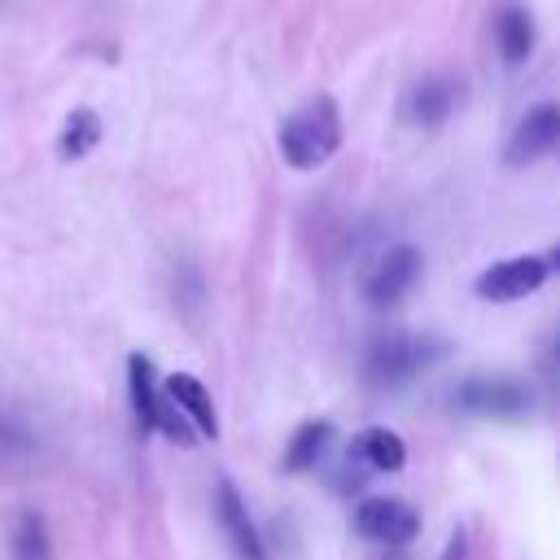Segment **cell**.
Instances as JSON below:
<instances>
[{"label": "cell", "mask_w": 560, "mask_h": 560, "mask_svg": "<svg viewBox=\"0 0 560 560\" xmlns=\"http://www.w3.org/2000/svg\"><path fill=\"white\" fill-rule=\"evenodd\" d=\"M341 144V109L328 92L311 96L302 109H293L280 122V153L289 158L293 171H315L324 166Z\"/></svg>", "instance_id": "1"}, {"label": "cell", "mask_w": 560, "mask_h": 560, "mask_svg": "<svg viewBox=\"0 0 560 560\" xmlns=\"http://www.w3.org/2000/svg\"><path fill=\"white\" fill-rule=\"evenodd\" d=\"M442 354H446V341H438L429 332H420V337L416 332H381L363 354V372L376 385H398V381L424 372L429 363H438Z\"/></svg>", "instance_id": "2"}, {"label": "cell", "mask_w": 560, "mask_h": 560, "mask_svg": "<svg viewBox=\"0 0 560 560\" xmlns=\"http://www.w3.org/2000/svg\"><path fill=\"white\" fill-rule=\"evenodd\" d=\"M547 258L538 254H516V258H499L477 276V298L486 302H521L529 293H538L547 284Z\"/></svg>", "instance_id": "3"}, {"label": "cell", "mask_w": 560, "mask_h": 560, "mask_svg": "<svg viewBox=\"0 0 560 560\" xmlns=\"http://www.w3.org/2000/svg\"><path fill=\"white\" fill-rule=\"evenodd\" d=\"M420 249L416 245H394L372 271H368V280H363V298H368V306H394V302H402L407 298V289L420 280Z\"/></svg>", "instance_id": "4"}, {"label": "cell", "mask_w": 560, "mask_h": 560, "mask_svg": "<svg viewBox=\"0 0 560 560\" xmlns=\"http://www.w3.org/2000/svg\"><path fill=\"white\" fill-rule=\"evenodd\" d=\"M455 407L472 416H521L529 411V389L512 376H468L455 389Z\"/></svg>", "instance_id": "5"}, {"label": "cell", "mask_w": 560, "mask_h": 560, "mask_svg": "<svg viewBox=\"0 0 560 560\" xmlns=\"http://www.w3.org/2000/svg\"><path fill=\"white\" fill-rule=\"evenodd\" d=\"M354 529L372 542H385V547H402L420 534V516L411 503L402 499H363L354 508Z\"/></svg>", "instance_id": "6"}, {"label": "cell", "mask_w": 560, "mask_h": 560, "mask_svg": "<svg viewBox=\"0 0 560 560\" xmlns=\"http://www.w3.org/2000/svg\"><path fill=\"white\" fill-rule=\"evenodd\" d=\"M551 144H560V105H556V101H542V105H534V109L521 118V127L512 131V140H508V166H529V162H538Z\"/></svg>", "instance_id": "7"}, {"label": "cell", "mask_w": 560, "mask_h": 560, "mask_svg": "<svg viewBox=\"0 0 560 560\" xmlns=\"http://www.w3.org/2000/svg\"><path fill=\"white\" fill-rule=\"evenodd\" d=\"M214 516H219V525H223V534H228V542H232V551L241 560H262L267 556L262 538H258V529H254V521L245 512V499L228 477L214 481Z\"/></svg>", "instance_id": "8"}, {"label": "cell", "mask_w": 560, "mask_h": 560, "mask_svg": "<svg viewBox=\"0 0 560 560\" xmlns=\"http://www.w3.org/2000/svg\"><path fill=\"white\" fill-rule=\"evenodd\" d=\"M166 398L192 420V429L201 433V438H219V411H214V402H210V389L197 381V376H188V372H171L166 376Z\"/></svg>", "instance_id": "9"}, {"label": "cell", "mask_w": 560, "mask_h": 560, "mask_svg": "<svg viewBox=\"0 0 560 560\" xmlns=\"http://www.w3.org/2000/svg\"><path fill=\"white\" fill-rule=\"evenodd\" d=\"M455 105H459V79H451V74H429V79L416 83L407 109H411V122H420V127H438V122L451 118Z\"/></svg>", "instance_id": "10"}, {"label": "cell", "mask_w": 560, "mask_h": 560, "mask_svg": "<svg viewBox=\"0 0 560 560\" xmlns=\"http://www.w3.org/2000/svg\"><path fill=\"white\" fill-rule=\"evenodd\" d=\"M494 39H499V52H503V61L521 66V61L534 52V22H529V9H521V4H508V9L494 18Z\"/></svg>", "instance_id": "11"}, {"label": "cell", "mask_w": 560, "mask_h": 560, "mask_svg": "<svg viewBox=\"0 0 560 560\" xmlns=\"http://www.w3.org/2000/svg\"><path fill=\"white\" fill-rule=\"evenodd\" d=\"M127 385H131V407H136V420L144 433H153V416H158V381H153V363L144 354H131L127 359Z\"/></svg>", "instance_id": "12"}, {"label": "cell", "mask_w": 560, "mask_h": 560, "mask_svg": "<svg viewBox=\"0 0 560 560\" xmlns=\"http://www.w3.org/2000/svg\"><path fill=\"white\" fill-rule=\"evenodd\" d=\"M328 442H332V424H328V420H306V424L293 433V442H289L284 468H289V472L315 468V459L328 451Z\"/></svg>", "instance_id": "13"}, {"label": "cell", "mask_w": 560, "mask_h": 560, "mask_svg": "<svg viewBox=\"0 0 560 560\" xmlns=\"http://www.w3.org/2000/svg\"><path fill=\"white\" fill-rule=\"evenodd\" d=\"M96 140H101V118H96L92 109H74V114L66 118V127H61L57 153H61L66 162H79V158H88V153L96 149Z\"/></svg>", "instance_id": "14"}, {"label": "cell", "mask_w": 560, "mask_h": 560, "mask_svg": "<svg viewBox=\"0 0 560 560\" xmlns=\"http://www.w3.org/2000/svg\"><path fill=\"white\" fill-rule=\"evenodd\" d=\"M359 455L376 472H394V468L407 464V446H402V438L394 429H368V433H359Z\"/></svg>", "instance_id": "15"}, {"label": "cell", "mask_w": 560, "mask_h": 560, "mask_svg": "<svg viewBox=\"0 0 560 560\" xmlns=\"http://www.w3.org/2000/svg\"><path fill=\"white\" fill-rule=\"evenodd\" d=\"M13 560H48V534H44V521H39L35 512H26V516L18 521Z\"/></svg>", "instance_id": "16"}, {"label": "cell", "mask_w": 560, "mask_h": 560, "mask_svg": "<svg viewBox=\"0 0 560 560\" xmlns=\"http://www.w3.org/2000/svg\"><path fill=\"white\" fill-rule=\"evenodd\" d=\"M442 560H468V538H464V529H455V534L446 538V551H442Z\"/></svg>", "instance_id": "17"}, {"label": "cell", "mask_w": 560, "mask_h": 560, "mask_svg": "<svg viewBox=\"0 0 560 560\" xmlns=\"http://www.w3.org/2000/svg\"><path fill=\"white\" fill-rule=\"evenodd\" d=\"M542 258H547V271H551V276H560V241H556V245H551Z\"/></svg>", "instance_id": "18"}]
</instances>
